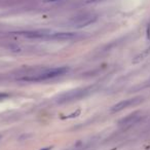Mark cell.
I'll list each match as a JSON object with an SVG mask.
<instances>
[{"instance_id": "obj_5", "label": "cell", "mask_w": 150, "mask_h": 150, "mask_svg": "<svg viewBox=\"0 0 150 150\" xmlns=\"http://www.w3.org/2000/svg\"><path fill=\"white\" fill-rule=\"evenodd\" d=\"M77 36V34L74 32H56L52 33L50 32L47 35L46 39L47 40H59V41H64V40H71Z\"/></svg>"}, {"instance_id": "obj_3", "label": "cell", "mask_w": 150, "mask_h": 150, "mask_svg": "<svg viewBox=\"0 0 150 150\" xmlns=\"http://www.w3.org/2000/svg\"><path fill=\"white\" fill-rule=\"evenodd\" d=\"M88 94V91L86 88H80V90H73V91H69L66 92L64 94L60 95L57 100V102L62 104V103H68V102H72L74 100H79V99L83 98L86 95Z\"/></svg>"}, {"instance_id": "obj_12", "label": "cell", "mask_w": 150, "mask_h": 150, "mask_svg": "<svg viewBox=\"0 0 150 150\" xmlns=\"http://www.w3.org/2000/svg\"><path fill=\"white\" fill-rule=\"evenodd\" d=\"M0 139H1V134H0Z\"/></svg>"}, {"instance_id": "obj_11", "label": "cell", "mask_w": 150, "mask_h": 150, "mask_svg": "<svg viewBox=\"0 0 150 150\" xmlns=\"http://www.w3.org/2000/svg\"><path fill=\"white\" fill-rule=\"evenodd\" d=\"M40 150H50V147H46V148H42Z\"/></svg>"}, {"instance_id": "obj_8", "label": "cell", "mask_w": 150, "mask_h": 150, "mask_svg": "<svg viewBox=\"0 0 150 150\" xmlns=\"http://www.w3.org/2000/svg\"><path fill=\"white\" fill-rule=\"evenodd\" d=\"M80 113V110H77L76 111V113H73V114H71V115H69L68 117H74V116H76V115H78Z\"/></svg>"}, {"instance_id": "obj_4", "label": "cell", "mask_w": 150, "mask_h": 150, "mask_svg": "<svg viewBox=\"0 0 150 150\" xmlns=\"http://www.w3.org/2000/svg\"><path fill=\"white\" fill-rule=\"evenodd\" d=\"M142 101L141 98H132V99H127V100H122L120 102L116 103L115 105H113L110 108L111 112H119V111L127 109L131 106H135V105L139 104Z\"/></svg>"}, {"instance_id": "obj_7", "label": "cell", "mask_w": 150, "mask_h": 150, "mask_svg": "<svg viewBox=\"0 0 150 150\" xmlns=\"http://www.w3.org/2000/svg\"><path fill=\"white\" fill-rule=\"evenodd\" d=\"M150 54V46L149 47H147L146 50H144L142 52H140L138 56H136L135 58H134V60H133V63L134 64H137V63H140L141 61H143V60H145L146 58H147V56Z\"/></svg>"}, {"instance_id": "obj_6", "label": "cell", "mask_w": 150, "mask_h": 150, "mask_svg": "<svg viewBox=\"0 0 150 150\" xmlns=\"http://www.w3.org/2000/svg\"><path fill=\"white\" fill-rule=\"evenodd\" d=\"M141 119V114L139 113H133V114H129L127 116L123 117L122 119L118 121V125L122 127H129L137 123L138 121Z\"/></svg>"}, {"instance_id": "obj_9", "label": "cell", "mask_w": 150, "mask_h": 150, "mask_svg": "<svg viewBox=\"0 0 150 150\" xmlns=\"http://www.w3.org/2000/svg\"><path fill=\"white\" fill-rule=\"evenodd\" d=\"M147 38L148 39L150 38V25H149V27L147 28Z\"/></svg>"}, {"instance_id": "obj_2", "label": "cell", "mask_w": 150, "mask_h": 150, "mask_svg": "<svg viewBox=\"0 0 150 150\" xmlns=\"http://www.w3.org/2000/svg\"><path fill=\"white\" fill-rule=\"evenodd\" d=\"M97 20H98V17L94 13H82V15H78L73 18L70 21V25L77 29H80L91 24H94Z\"/></svg>"}, {"instance_id": "obj_10", "label": "cell", "mask_w": 150, "mask_h": 150, "mask_svg": "<svg viewBox=\"0 0 150 150\" xmlns=\"http://www.w3.org/2000/svg\"><path fill=\"white\" fill-rule=\"evenodd\" d=\"M57 1H61V0H44V2H57Z\"/></svg>"}, {"instance_id": "obj_1", "label": "cell", "mask_w": 150, "mask_h": 150, "mask_svg": "<svg viewBox=\"0 0 150 150\" xmlns=\"http://www.w3.org/2000/svg\"><path fill=\"white\" fill-rule=\"evenodd\" d=\"M69 71V69L67 67H56V68L47 69L44 70L37 74L30 75V76H25L22 78V80L24 81H44V80L52 79V78H56L58 76H62L65 73H67Z\"/></svg>"}]
</instances>
